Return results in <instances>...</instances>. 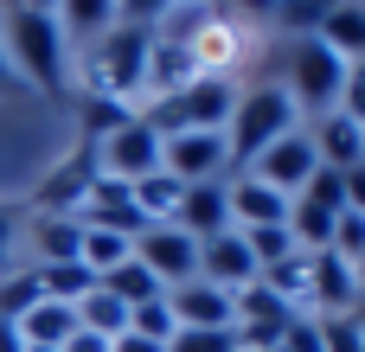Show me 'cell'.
<instances>
[{"mask_svg":"<svg viewBox=\"0 0 365 352\" xmlns=\"http://www.w3.org/2000/svg\"><path fill=\"white\" fill-rule=\"evenodd\" d=\"M96 167H103V180L135 186V180L160 173V135H154L141 115H128L115 135H103V141H96Z\"/></svg>","mask_w":365,"mask_h":352,"instance_id":"cell-6","label":"cell"},{"mask_svg":"<svg viewBox=\"0 0 365 352\" xmlns=\"http://www.w3.org/2000/svg\"><path fill=\"white\" fill-rule=\"evenodd\" d=\"M340 263H359L365 257V212H340L334 218V244H327Z\"/></svg>","mask_w":365,"mask_h":352,"instance_id":"cell-30","label":"cell"},{"mask_svg":"<svg viewBox=\"0 0 365 352\" xmlns=\"http://www.w3.org/2000/svg\"><path fill=\"white\" fill-rule=\"evenodd\" d=\"M334 58H346V64H359L365 58V6H327L321 13V32H314Z\"/></svg>","mask_w":365,"mask_h":352,"instance_id":"cell-20","label":"cell"},{"mask_svg":"<svg viewBox=\"0 0 365 352\" xmlns=\"http://www.w3.org/2000/svg\"><path fill=\"white\" fill-rule=\"evenodd\" d=\"M6 83H13V64H6V51H0V90H6Z\"/></svg>","mask_w":365,"mask_h":352,"instance_id":"cell-39","label":"cell"},{"mask_svg":"<svg viewBox=\"0 0 365 352\" xmlns=\"http://www.w3.org/2000/svg\"><path fill=\"white\" fill-rule=\"evenodd\" d=\"M167 308H173V321H180V327H231V321H237L231 295H225V289H212V282L167 289Z\"/></svg>","mask_w":365,"mask_h":352,"instance_id":"cell-18","label":"cell"},{"mask_svg":"<svg viewBox=\"0 0 365 352\" xmlns=\"http://www.w3.org/2000/svg\"><path fill=\"white\" fill-rule=\"evenodd\" d=\"M77 224H90V231H115V237H128V244L148 231V218H141V205H135V192H128L122 180H96L90 199H83V212H77Z\"/></svg>","mask_w":365,"mask_h":352,"instance_id":"cell-12","label":"cell"},{"mask_svg":"<svg viewBox=\"0 0 365 352\" xmlns=\"http://www.w3.org/2000/svg\"><path fill=\"white\" fill-rule=\"evenodd\" d=\"M96 289H103V295H115L122 308H148V301H160V295H167V289H160V282H154V276H148V269H141L135 257H128L122 269H109V276H103Z\"/></svg>","mask_w":365,"mask_h":352,"instance_id":"cell-22","label":"cell"},{"mask_svg":"<svg viewBox=\"0 0 365 352\" xmlns=\"http://www.w3.org/2000/svg\"><path fill=\"white\" fill-rule=\"evenodd\" d=\"M167 224H173V231H186L192 244H205V237L231 231V205H225V180H212V186H186Z\"/></svg>","mask_w":365,"mask_h":352,"instance_id":"cell-13","label":"cell"},{"mask_svg":"<svg viewBox=\"0 0 365 352\" xmlns=\"http://www.w3.org/2000/svg\"><path fill=\"white\" fill-rule=\"evenodd\" d=\"M109 352H167V346H154V340H135V333H122V340H115Z\"/></svg>","mask_w":365,"mask_h":352,"instance_id":"cell-35","label":"cell"},{"mask_svg":"<svg viewBox=\"0 0 365 352\" xmlns=\"http://www.w3.org/2000/svg\"><path fill=\"white\" fill-rule=\"evenodd\" d=\"M13 333H19V346H26V352H64V346H71V333H77V308L38 295V301L13 321Z\"/></svg>","mask_w":365,"mask_h":352,"instance_id":"cell-14","label":"cell"},{"mask_svg":"<svg viewBox=\"0 0 365 352\" xmlns=\"http://www.w3.org/2000/svg\"><path fill=\"white\" fill-rule=\"evenodd\" d=\"M244 244H250V257H257V276H263L269 263L295 257V237H289V224H263V231H244Z\"/></svg>","mask_w":365,"mask_h":352,"instance_id":"cell-27","label":"cell"},{"mask_svg":"<svg viewBox=\"0 0 365 352\" xmlns=\"http://www.w3.org/2000/svg\"><path fill=\"white\" fill-rule=\"evenodd\" d=\"M96 180H103V167H96V147H77L71 160H58V167H51V180L38 186L32 212H38V218H77Z\"/></svg>","mask_w":365,"mask_h":352,"instance_id":"cell-9","label":"cell"},{"mask_svg":"<svg viewBox=\"0 0 365 352\" xmlns=\"http://www.w3.org/2000/svg\"><path fill=\"white\" fill-rule=\"evenodd\" d=\"M282 135H295V103H289V90H282V83L237 90V103H231V141H225V154L250 167V160H257L269 141H282Z\"/></svg>","mask_w":365,"mask_h":352,"instance_id":"cell-3","label":"cell"},{"mask_svg":"<svg viewBox=\"0 0 365 352\" xmlns=\"http://www.w3.org/2000/svg\"><path fill=\"white\" fill-rule=\"evenodd\" d=\"M32 237H38V269H51V263H77L83 224L77 218H32Z\"/></svg>","mask_w":365,"mask_h":352,"instance_id":"cell-21","label":"cell"},{"mask_svg":"<svg viewBox=\"0 0 365 352\" xmlns=\"http://www.w3.org/2000/svg\"><path fill=\"white\" fill-rule=\"evenodd\" d=\"M0 352H26V346H19V333H13V321H6V314H0Z\"/></svg>","mask_w":365,"mask_h":352,"instance_id":"cell-36","label":"cell"},{"mask_svg":"<svg viewBox=\"0 0 365 352\" xmlns=\"http://www.w3.org/2000/svg\"><path fill=\"white\" fill-rule=\"evenodd\" d=\"M32 301H38V276H32V269H19V276L0 282V314H6V321H19Z\"/></svg>","mask_w":365,"mask_h":352,"instance_id":"cell-31","label":"cell"},{"mask_svg":"<svg viewBox=\"0 0 365 352\" xmlns=\"http://www.w3.org/2000/svg\"><path fill=\"white\" fill-rule=\"evenodd\" d=\"M225 205H231V218H237V231H263V224H289V199L282 192H269L263 180H231L225 186Z\"/></svg>","mask_w":365,"mask_h":352,"instance_id":"cell-16","label":"cell"},{"mask_svg":"<svg viewBox=\"0 0 365 352\" xmlns=\"http://www.w3.org/2000/svg\"><path fill=\"white\" fill-rule=\"evenodd\" d=\"M77 327H83V333H96V340H122V333H128V308H122L115 295L90 289V295L77 301Z\"/></svg>","mask_w":365,"mask_h":352,"instance_id":"cell-23","label":"cell"},{"mask_svg":"<svg viewBox=\"0 0 365 352\" xmlns=\"http://www.w3.org/2000/svg\"><path fill=\"white\" fill-rule=\"evenodd\" d=\"M135 263H141L160 289L199 282V244H192L186 231H173V224H148V231L135 237Z\"/></svg>","mask_w":365,"mask_h":352,"instance_id":"cell-7","label":"cell"},{"mask_svg":"<svg viewBox=\"0 0 365 352\" xmlns=\"http://www.w3.org/2000/svg\"><path fill=\"white\" fill-rule=\"evenodd\" d=\"M340 115L365 128V58H359V64H346V83H340Z\"/></svg>","mask_w":365,"mask_h":352,"instance_id":"cell-32","label":"cell"},{"mask_svg":"<svg viewBox=\"0 0 365 352\" xmlns=\"http://www.w3.org/2000/svg\"><path fill=\"white\" fill-rule=\"evenodd\" d=\"M314 167H321V154H314V141L295 128V135H282V141H269L257 160H250V180H263L269 192H282V199H295L308 180H314Z\"/></svg>","mask_w":365,"mask_h":352,"instance_id":"cell-8","label":"cell"},{"mask_svg":"<svg viewBox=\"0 0 365 352\" xmlns=\"http://www.w3.org/2000/svg\"><path fill=\"white\" fill-rule=\"evenodd\" d=\"M148 45H154V32L148 26H128V19H115L96 45H90V96H135L141 83H148Z\"/></svg>","mask_w":365,"mask_h":352,"instance_id":"cell-5","label":"cell"},{"mask_svg":"<svg viewBox=\"0 0 365 352\" xmlns=\"http://www.w3.org/2000/svg\"><path fill=\"white\" fill-rule=\"evenodd\" d=\"M77 115H83V128H90V147H96L103 135H115V128L128 122V109H122L115 96H83V109H77Z\"/></svg>","mask_w":365,"mask_h":352,"instance_id":"cell-28","label":"cell"},{"mask_svg":"<svg viewBox=\"0 0 365 352\" xmlns=\"http://www.w3.org/2000/svg\"><path fill=\"white\" fill-rule=\"evenodd\" d=\"M359 352H365V346H359Z\"/></svg>","mask_w":365,"mask_h":352,"instance_id":"cell-41","label":"cell"},{"mask_svg":"<svg viewBox=\"0 0 365 352\" xmlns=\"http://www.w3.org/2000/svg\"><path fill=\"white\" fill-rule=\"evenodd\" d=\"M58 26H64V38H103L109 26H115V6L109 0H71V6H58Z\"/></svg>","mask_w":365,"mask_h":352,"instance_id":"cell-25","label":"cell"},{"mask_svg":"<svg viewBox=\"0 0 365 352\" xmlns=\"http://www.w3.org/2000/svg\"><path fill=\"white\" fill-rule=\"evenodd\" d=\"M308 141H314L321 167H334V173H346V167H359V160H365V128H359V122H346L340 109L321 115V128H314Z\"/></svg>","mask_w":365,"mask_h":352,"instance_id":"cell-19","label":"cell"},{"mask_svg":"<svg viewBox=\"0 0 365 352\" xmlns=\"http://www.w3.org/2000/svg\"><path fill=\"white\" fill-rule=\"evenodd\" d=\"M128 333H135V340H154V346H167V340L180 333V321H173L167 295H160V301H148V308H128Z\"/></svg>","mask_w":365,"mask_h":352,"instance_id":"cell-26","label":"cell"},{"mask_svg":"<svg viewBox=\"0 0 365 352\" xmlns=\"http://www.w3.org/2000/svg\"><path fill=\"white\" fill-rule=\"evenodd\" d=\"M308 301H321V314H353L359 289H353V263H340L334 250L308 257Z\"/></svg>","mask_w":365,"mask_h":352,"instance_id":"cell-17","label":"cell"},{"mask_svg":"<svg viewBox=\"0 0 365 352\" xmlns=\"http://www.w3.org/2000/svg\"><path fill=\"white\" fill-rule=\"evenodd\" d=\"M231 103H237V90L212 71V77H199V83L173 90V96H154V109H148L141 122H148L160 141H173V135H225Z\"/></svg>","mask_w":365,"mask_h":352,"instance_id":"cell-2","label":"cell"},{"mask_svg":"<svg viewBox=\"0 0 365 352\" xmlns=\"http://www.w3.org/2000/svg\"><path fill=\"white\" fill-rule=\"evenodd\" d=\"M353 289H359V295H365V257H359V263H353Z\"/></svg>","mask_w":365,"mask_h":352,"instance_id":"cell-38","label":"cell"},{"mask_svg":"<svg viewBox=\"0 0 365 352\" xmlns=\"http://www.w3.org/2000/svg\"><path fill=\"white\" fill-rule=\"evenodd\" d=\"M282 90H289V103H295V115L302 109H314V115H334L340 109V83H346V58H334L321 38H289L282 45Z\"/></svg>","mask_w":365,"mask_h":352,"instance_id":"cell-4","label":"cell"},{"mask_svg":"<svg viewBox=\"0 0 365 352\" xmlns=\"http://www.w3.org/2000/svg\"><path fill=\"white\" fill-rule=\"evenodd\" d=\"M167 352H237V333L231 327H180Z\"/></svg>","mask_w":365,"mask_h":352,"instance_id":"cell-29","label":"cell"},{"mask_svg":"<svg viewBox=\"0 0 365 352\" xmlns=\"http://www.w3.org/2000/svg\"><path fill=\"white\" fill-rule=\"evenodd\" d=\"M346 321H353V327H359V333H365V295H359V301H353V314H346Z\"/></svg>","mask_w":365,"mask_h":352,"instance_id":"cell-37","label":"cell"},{"mask_svg":"<svg viewBox=\"0 0 365 352\" xmlns=\"http://www.w3.org/2000/svg\"><path fill=\"white\" fill-rule=\"evenodd\" d=\"M276 352H282V346H276Z\"/></svg>","mask_w":365,"mask_h":352,"instance_id":"cell-40","label":"cell"},{"mask_svg":"<svg viewBox=\"0 0 365 352\" xmlns=\"http://www.w3.org/2000/svg\"><path fill=\"white\" fill-rule=\"evenodd\" d=\"M199 77H205V71H199L192 45H180V38H160V32H154V45H148V83H141V90L173 96V90H186V83H199Z\"/></svg>","mask_w":365,"mask_h":352,"instance_id":"cell-15","label":"cell"},{"mask_svg":"<svg viewBox=\"0 0 365 352\" xmlns=\"http://www.w3.org/2000/svg\"><path fill=\"white\" fill-rule=\"evenodd\" d=\"M160 167L180 186H212V180H225L231 154H225V135H173V141H160Z\"/></svg>","mask_w":365,"mask_h":352,"instance_id":"cell-10","label":"cell"},{"mask_svg":"<svg viewBox=\"0 0 365 352\" xmlns=\"http://www.w3.org/2000/svg\"><path fill=\"white\" fill-rule=\"evenodd\" d=\"M115 346V340H96V333H83V327H77V333H71V346L64 352H109Z\"/></svg>","mask_w":365,"mask_h":352,"instance_id":"cell-34","label":"cell"},{"mask_svg":"<svg viewBox=\"0 0 365 352\" xmlns=\"http://www.w3.org/2000/svg\"><path fill=\"white\" fill-rule=\"evenodd\" d=\"M13 237H19V212L0 205V276H13Z\"/></svg>","mask_w":365,"mask_h":352,"instance_id":"cell-33","label":"cell"},{"mask_svg":"<svg viewBox=\"0 0 365 352\" xmlns=\"http://www.w3.org/2000/svg\"><path fill=\"white\" fill-rule=\"evenodd\" d=\"M128 192H135V205H141V218H148V224H167V218H173V205H180V192H186V186H180V180H173V173H167V167H160V173H148V180H135V186H128Z\"/></svg>","mask_w":365,"mask_h":352,"instance_id":"cell-24","label":"cell"},{"mask_svg":"<svg viewBox=\"0 0 365 352\" xmlns=\"http://www.w3.org/2000/svg\"><path fill=\"white\" fill-rule=\"evenodd\" d=\"M199 282H212V289H225V295H237V289L257 282V257H250L244 231H218V237L199 244Z\"/></svg>","mask_w":365,"mask_h":352,"instance_id":"cell-11","label":"cell"},{"mask_svg":"<svg viewBox=\"0 0 365 352\" xmlns=\"http://www.w3.org/2000/svg\"><path fill=\"white\" fill-rule=\"evenodd\" d=\"M6 64H19V77H32L45 96H64L71 90L58 6H13L6 13Z\"/></svg>","mask_w":365,"mask_h":352,"instance_id":"cell-1","label":"cell"}]
</instances>
